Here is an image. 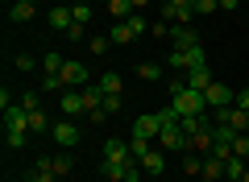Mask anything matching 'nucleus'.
Instances as JSON below:
<instances>
[{
    "instance_id": "obj_1",
    "label": "nucleus",
    "mask_w": 249,
    "mask_h": 182,
    "mask_svg": "<svg viewBox=\"0 0 249 182\" xmlns=\"http://www.w3.org/2000/svg\"><path fill=\"white\" fill-rule=\"evenodd\" d=\"M170 108H175L178 120H183V116L208 112V99H204V91H191L187 83H170Z\"/></svg>"
},
{
    "instance_id": "obj_2",
    "label": "nucleus",
    "mask_w": 249,
    "mask_h": 182,
    "mask_svg": "<svg viewBox=\"0 0 249 182\" xmlns=\"http://www.w3.org/2000/svg\"><path fill=\"white\" fill-rule=\"evenodd\" d=\"M166 62H170L175 70H183V75H187L191 66H204V62H208V50H204V46H191V50H170Z\"/></svg>"
},
{
    "instance_id": "obj_3",
    "label": "nucleus",
    "mask_w": 249,
    "mask_h": 182,
    "mask_svg": "<svg viewBox=\"0 0 249 182\" xmlns=\"http://www.w3.org/2000/svg\"><path fill=\"white\" fill-rule=\"evenodd\" d=\"M34 170L46 174V178H67V174L75 170V157H67V153H58V157H37Z\"/></svg>"
},
{
    "instance_id": "obj_4",
    "label": "nucleus",
    "mask_w": 249,
    "mask_h": 182,
    "mask_svg": "<svg viewBox=\"0 0 249 182\" xmlns=\"http://www.w3.org/2000/svg\"><path fill=\"white\" fill-rule=\"evenodd\" d=\"M50 137H54V145H58V149H75V145L83 141V132H79V124L67 116V120H58V124L50 129Z\"/></svg>"
},
{
    "instance_id": "obj_5",
    "label": "nucleus",
    "mask_w": 249,
    "mask_h": 182,
    "mask_svg": "<svg viewBox=\"0 0 249 182\" xmlns=\"http://www.w3.org/2000/svg\"><path fill=\"white\" fill-rule=\"evenodd\" d=\"M100 170H104V178L108 182H142V162H124V165H112V162H104L100 165Z\"/></svg>"
},
{
    "instance_id": "obj_6",
    "label": "nucleus",
    "mask_w": 249,
    "mask_h": 182,
    "mask_svg": "<svg viewBox=\"0 0 249 182\" xmlns=\"http://www.w3.org/2000/svg\"><path fill=\"white\" fill-rule=\"evenodd\" d=\"M204 99H208V108H232L237 104V91H232L229 83H220V79H212L208 91H204Z\"/></svg>"
},
{
    "instance_id": "obj_7",
    "label": "nucleus",
    "mask_w": 249,
    "mask_h": 182,
    "mask_svg": "<svg viewBox=\"0 0 249 182\" xmlns=\"http://www.w3.org/2000/svg\"><path fill=\"white\" fill-rule=\"evenodd\" d=\"M162 17L175 21V25H191V21H196V4H191V0H166V4H162Z\"/></svg>"
},
{
    "instance_id": "obj_8",
    "label": "nucleus",
    "mask_w": 249,
    "mask_h": 182,
    "mask_svg": "<svg viewBox=\"0 0 249 182\" xmlns=\"http://www.w3.org/2000/svg\"><path fill=\"white\" fill-rule=\"evenodd\" d=\"M104 162L124 165V162H137V157H133V149H129V141H121V137H108V141H104Z\"/></svg>"
},
{
    "instance_id": "obj_9",
    "label": "nucleus",
    "mask_w": 249,
    "mask_h": 182,
    "mask_svg": "<svg viewBox=\"0 0 249 182\" xmlns=\"http://www.w3.org/2000/svg\"><path fill=\"white\" fill-rule=\"evenodd\" d=\"M62 83H67V91H71V87H88L91 75H88V66H83V62L67 58V62H62Z\"/></svg>"
},
{
    "instance_id": "obj_10",
    "label": "nucleus",
    "mask_w": 249,
    "mask_h": 182,
    "mask_svg": "<svg viewBox=\"0 0 249 182\" xmlns=\"http://www.w3.org/2000/svg\"><path fill=\"white\" fill-rule=\"evenodd\" d=\"M158 132H162V116H158V112H145V116H137V120H133V132H129V137H150V141H158Z\"/></svg>"
},
{
    "instance_id": "obj_11",
    "label": "nucleus",
    "mask_w": 249,
    "mask_h": 182,
    "mask_svg": "<svg viewBox=\"0 0 249 182\" xmlns=\"http://www.w3.org/2000/svg\"><path fill=\"white\" fill-rule=\"evenodd\" d=\"M142 170H145V178H162V170H166V149L154 141V149L142 157Z\"/></svg>"
},
{
    "instance_id": "obj_12",
    "label": "nucleus",
    "mask_w": 249,
    "mask_h": 182,
    "mask_svg": "<svg viewBox=\"0 0 249 182\" xmlns=\"http://www.w3.org/2000/svg\"><path fill=\"white\" fill-rule=\"evenodd\" d=\"M191 46H204L191 25H175V29H170V50H191Z\"/></svg>"
},
{
    "instance_id": "obj_13",
    "label": "nucleus",
    "mask_w": 249,
    "mask_h": 182,
    "mask_svg": "<svg viewBox=\"0 0 249 182\" xmlns=\"http://www.w3.org/2000/svg\"><path fill=\"white\" fill-rule=\"evenodd\" d=\"M79 96H83V116H91V112H100V108H104V87H100V83L79 87Z\"/></svg>"
},
{
    "instance_id": "obj_14",
    "label": "nucleus",
    "mask_w": 249,
    "mask_h": 182,
    "mask_svg": "<svg viewBox=\"0 0 249 182\" xmlns=\"http://www.w3.org/2000/svg\"><path fill=\"white\" fill-rule=\"evenodd\" d=\"M34 17H37V4H34V0H13V9H9V25H29Z\"/></svg>"
},
{
    "instance_id": "obj_15",
    "label": "nucleus",
    "mask_w": 249,
    "mask_h": 182,
    "mask_svg": "<svg viewBox=\"0 0 249 182\" xmlns=\"http://www.w3.org/2000/svg\"><path fill=\"white\" fill-rule=\"evenodd\" d=\"M46 21H50V29H58V33H71V25H75V17H71L67 4H54V9L46 13Z\"/></svg>"
},
{
    "instance_id": "obj_16",
    "label": "nucleus",
    "mask_w": 249,
    "mask_h": 182,
    "mask_svg": "<svg viewBox=\"0 0 249 182\" xmlns=\"http://www.w3.org/2000/svg\"><path fill=\"white\" fill-rule=\"evenodd\" d=\"M183 83L191 87V91H208V83H212V70H208V62H204V66H191V70L183 75Z\"/></svg>"
},
{
    "instance_id": "obj_17",
    "label": "nucleus",
    "mask_w": 249,
    "mask_h": 182,
    "mask_svg": "<svg viewBox=\"0 0 249 182\" xmlns=\"http://www.w3.org/2000/svg\"><path fill=\"white\" fill-rule=\"evenodd\" d=\"M62 112L71 116H83V96H79V87H71V91H62Z\"/></svg>"
},
{
    "instance_id": "obj_18",
    "label": "nucleus",
    "mask_w": 249,
    "mask_h": 182,
    "mask_svg": "<svg viewBox=\"0 0 249 182\" xmlns=\"http://www.w3.org/2000/svg\"><path fill=\"white\" fill-rule=\"evenodd\" d=\"M4 124H9V129H29V112L21 104H9L4 108Z\"/></svg>"
},
{
    "instance_id": "obj_19",
    "label": "nucleus",
    "mask_w": 249,
    "mask_h": 182,
    "mask_svg": "<svg viewBox=\"0 0 249 182\" xmlns=\"http://www.w3.org/2000/svg\"><path fill=\"white\" fill-rule=\"evenodd\" d=\"M204 182H220L224 178V157H216V153H208V162H204V174H199Z\"/></svg>"
},
{
    "instance_id": "obj_20",
    "label": "nucleus",
    "mask_w": 249,
    "mask_h": 182,
    "mask_svg": "<svg viewBox=\"0 0 249 182\" xmlns=\"http://www.w3.org/2000/svg\"><path fill=\"white\" fill-rule=\"evenodd\" d=\"M100 87H104V96H121V91H124V79L116 75V70H104V75H100Z\"/></svg>"
},
{
    "instance_id": "obj_21",
    "label": "nucleus",
    "mask_w": 249,
    "mask_h": 182,
    "mask_svg": "<svg viewBox=\"0 0 249 182\" xmlns=\"http://www.w3.org/2000/svg\"><path fill=\"white\" fill-rule=\"evenodd\" d=\"M212 129H216V124H212ZM212 129H208V132H196V137H191V153H212V149H216Z\"/></svg>"
},
{
    "instance_id": "obj_22",
    "label": "nucleus",
    "mask_w": 249,
    "mask_h": 182,
    "mask_svg": "<svg viewBox=\"0 0 249 182\" xmlns=\"http://www.w3.org/2000/svg\"><path fill=\"white\" fill-rule=\"evenodd\" d=\"M245 170H249L245 157H229V162H224V182H241V178H245Z\"/></svg>"
},
{
    "instance_id": "obj_23",
    "label": "nucleus",
    "mask_w": 249,
    "mask_h": 182,
    "mask_svg": "<svg viewBox=\"0 0 249 182\" xmlns=\"http://www.w3.org/2000/svg\"><path fill=\"white\" fill-rule=\"evenodd\" d=\"M108 37H112V46H129L133 42V29L124 25V21H116V25H108Z\"/></svg>"
},
{
    "instance_id": "obj_24",
    "label": "nucleus",
    "mask_w": 249,
    "mask_h": 182,
    "mask_svg": "<svg viewBox=\"0 0 249 182\" xmlns=\"http://www.w3.org/2000/svg\"><path fill=\"white\" fill-rule=\"evenodd\" d=\"M108 13H112L116 21H129L137 9H133V0H108Z\"/></svg>"
},
{
    "instance_id": "obj_25",
    "label": "nucleus",
    "mask_w": 249,
    "mask_h": 182,
    "mask_svg": "<svg viewBox=\"0 0 249 182\" xmlns=\"http://www.w3.org/2000/svg\"><path fill=\"white\" fill-rule=\"evenodd\" d=\"M137 79H142V83H158L162 66H158V62H137Z\"/></svg>"
},
{
    "instance_id": "obj_26",
    "label": "nucleus",
    "mask_w": 249,
    "mask_h": 182,
    "mask_svg": "<svg viewBox=\"0 0 249 182\" xmlns=\"http://www.w3.org/2000/svg\"><path fill=\"white\" fill-rule=\"evenodd\" d=\"M46 129H54L50 116H46L42 108H37V112H29V132H46Z\"/></svg>"
},
{
    "instance_id": "obj_27",
    "label": "nucleus",
    "mask_w": 249,
    "mask_h": 182,
    "mask_svg": "<svg viewBox=\"0 0 249 182\" xmlns=\"http://www.w3.org/2000/svg\"><path fill=\"white\" fill-rule=\"evenodd\" d=\"M62 62H67L62 54H42V70L46 75H62Z\"/></svg>"
},
{
    "instance_id": "obj_28",
    "label": "nucleus",
    "mask_w": 249,
    "mask_h": 182,
    "mask_svg": "<svg viewBox=\"0 0 249 182\" xmlns=\"http://www.w3.org/2000/svg\"><path fill=\"white\" fill-rule=\"evenodd\" d=\"M9 149H25V141H29V129H9Z\"/></svg>"
},
{
    "instance_id": "obj_29",
    "label": "nucleus",
    "mask_w": 249,
    "mask_h": 182,
    "mask_svg": "<svg viewBox=\"0 0 249 182\" xmlns=\"http://www.w3.org/2000/svg\"><path fill=\"white\" fill-rule=\"evenodd\" d=\"M232 157H245V162H249V132H237V141H232Z\"/></svg>"
},
{
    "instance_id": "obj_30",
    "label": "nucleus",
    "mask_w": 249,
    "mask_h": 182,
    "mask_svg": "<svg viewBox=\"0 0 249 182\" xmlns=\"http://www.w3.org/2000/svg\"><path fill=\"white\" fill-rule=\"evenodd\" d=\"M21 108H25V112H37V108H42V99H37V91H21V99H17Z\"/></svg>"
},
{
    "instance_id": "obj_31",
    "label": "nucleus",
    "mask_w": 249,
    "mask_h": 182,
    "mask_svg": "<svg viewBox=\"0 0 249 182\" xmlns=\"http://www.w3.org/2000/svg\"><path fill=\"white\" fill-rule=\"evenodd\" d=\"M71 17H75V25H88L91 21V4H71Z\"/></svg>"
},
{
    "instance_id": "obj_32",
    "label": "nucleus",
    "mask_w": 249,
    "mask_h": 182,
    "mask_svg": "<svg viewBox=\"0 0 249 182\" xmlns=\"http://www.w3.org/2000/svg\"><path fill=\"white\" fill-rule=\"evenodd\" d=\"M108 46H112V37H108V33H96V37L88 42V50H91V54H104Z\"/></svg>"
},
{
    "instance_id": "obj_33",
    "label": "nucleus",
    "mask_w": 249,
    "mask_h": 182,
    "mask_svg": "<svg viewBox=\"0 0 249 182\" xmlns=\"http://www.w3.org/2000/svg\"><path fill=\"white\" fill-rule=\"evenodd\" d=\"M124 25L133 29V37H142V33H145V17H142V13H133V17L124 21Z\"/></svg>"
},
{
    "instance_id": "obj_34",
    "label": "nucleus",
    "mask_w": 249,
    "mask_h": 182,
    "mask_svg": "<svg viewBox=\"0 0 249 182\" xmlns=\"http://www.w3.org/2000/svg\"><path fill=\"white\" fill-rule=\"evenodd\" d=\"M191 4H196V17L199 13H216L220 9V0H191Z\"/></svg>"
},
{
    "instance_id": "obj_35",
    "label": "nucleus",
    "mask_w": 249,
    "mask_h": 182,
    "mask_svg": "<svg viewBox=\"0 0 249 182\" xmlns=\"http://www.w3.org/2000/svg\"><path fill=\"white\" fill-rule=\"evenodd\" d=\"M183 170H187V174H196V178H199V174H204V162H199V157H187V162H183Z\"/></svg>"
},
{
    "instance_id": "obj_36",
    "label": "nucleus",
    "mask_w": 249,
    "mask_h": 182,
    "mask_svg": "<svg viewBox=\"0 0 249 182\" xmlns=\"http://www.w3.org/2000/svg\"><path fill=\"white\" fill-rule=\"evenodd\" d=\"M104 112H108V116L121 112V96H104Z\"/></svg>"
},
{
    "instance_id": "obj_37",
    "label": "nucleus",
    "mask_w": 249,
    "mask_h": 182,
    "mask_svg": "<svg viewBox=\"0 0 249 182\" xmlns=\"http://www.w3.org/2000/svg\"><path fill=\"white\" fill-rule=\"evenodd\" d=\"M17 70H34V58L29 54H17Z\"/></svg>"
},
{
    "instance_id": "obj_38",
    "label": "nucleus",
    "mask_w": 249,
    "mask_h": 182,
    "mask_svg": "<svg viewBox=\"0 0 249 182\" xmlns=\"http://www.w3.org/2000/svg\"><path fill=\"white\" fill-rule=\"evenodd\" d=\"M237 108H245V112H249V87H245V91H237Z\"/></svg>"
},
{
    "instance_id": "obj_39",
    "label": "nucleus",
    "mask_w": 249,
    "mask_h": 182,
    "mask_svg": "<svg viewBox=\"0 0 249 182\" xmlns=\"http://www.w3.org/2000/svg\"><path fill=\"white\" fill-rule=\"evenodd\" d=\"M25 182H54V178H46V174H37V170H34V174H29Z\"/></svg>"
},
{
    "instance_id": "obj_40",
    "label": "nucleus",
    "mask_w": 249,
    "mask_h": 182,
    "mask_svg": "<svg viewBox=\"0 0 249 182\" xmlns=\"http://www.w3.org/2000/svg\"><path fill=\"white\" fill-rule=\"evenodd\" d=\"M220 9H224V13H232V9H237V0H220Z\"/></svg>"
},
{
    "instance_id": "obj_41",
    "label": "nucleus",
    "mask_w": 249,
    "mask_h": 182,
    "mask_svg": "<svg viewBox=\"0 0 249 182\" xmlns=\"http://www.w3.org/2000/svg\"><path fill=\"white\" fill-rule=\"evenodd\" d=\"M145 4H150V0H133V9H137V13H142V9H145Z\"/></svg>"
},
{
    "instance_id": "obj_42",
    "label": "nucleus",
    "mask_w": 249,
    "mask_h": 182,
    "mask_svg": "<svg viewBox=\"0 0 249 182\" xmlns=\"http://www.w3.org/2000/svg\"><path fill=\"white\" fill-rule=\"evenodd\" d=\"M75 4H91V0H75Z\"/></svg>"
},
{
    "instance_id": "obj_43",
    "label": "nucleus",
    "mask_w": 249,
    "mask_h": 182,
    "mask_svg": "<svg viewBox=\"0 0 249 182\" xmlns=\"http://www.w3.org/2000/svg\"><path fill=\"white\" fill-rule=\"evenodd\" d=\"M220 182H224V178H220Z\"/></svg>"
}]
</instances>
